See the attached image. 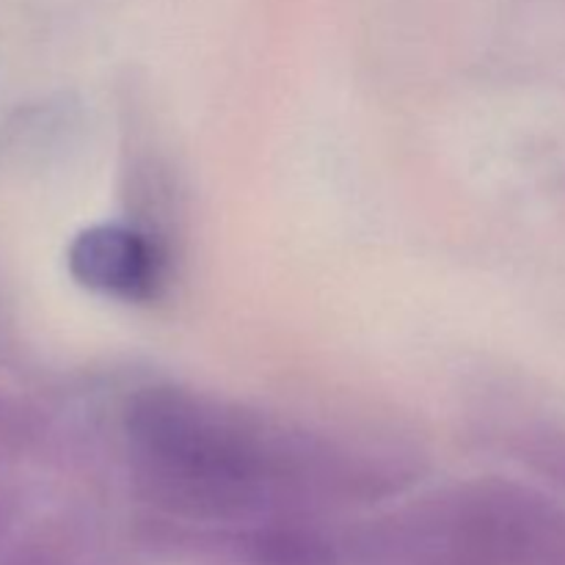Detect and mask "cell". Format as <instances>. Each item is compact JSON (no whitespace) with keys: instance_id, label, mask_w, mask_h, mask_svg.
<instances>
[{"instance_id":"6da1fadb","label":"cell","mask_w":565,"mask_h":565,"mask_svg":"<svg viewBox=\"0 0 565 565\" xmlns=\"http://www.w3.org/2000/svg\"><path fill=\"white\" fill-rule=\"evenodd\" d=\"M70 274L99 296L141 303L163 285V254L132 226H88L70 246Z\"/></svg>"}]
</instances>
